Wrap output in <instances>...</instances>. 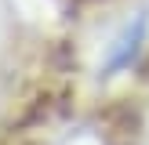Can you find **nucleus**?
Instances as JSON below:
<instances>
[{"label":"nucleus","instance_id":"1","mask_svg":"<svg viewBox=\"0 0 149 145\" xmlns=\"http://www.w3.org/2000/svg\"><path fill=\"white\" fill-rule=\"evenodd\" d=\"M146 40H149V14L138 11L135 18H127L120 26V33L106 44V55H102V65H98V69L106 72V76H120V72H127L131 65L138 62Z\"/></svg>","mask_w":149,"mask_h":145}]
</instances>
